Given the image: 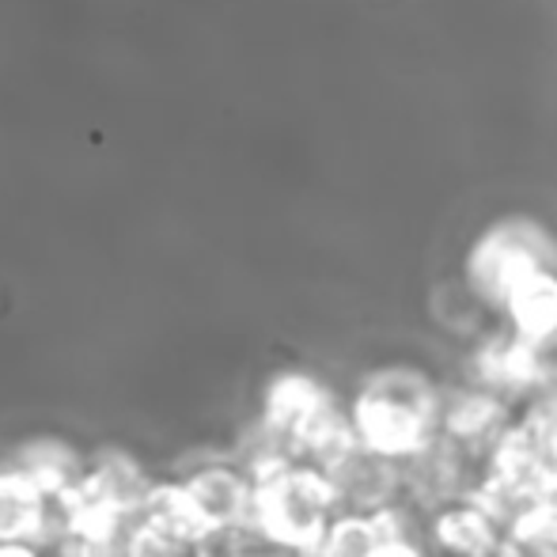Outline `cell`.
Returning <instances> with one entry per match:
<instances>
[{
	"label": "cell",
	"instance_id": "obj_9",
	"mask_svg": "<svg viewBox=\"0 0 557 557\" xmlns=\"http://www.w3.org/2000/svg\"><path fill=\"white\" fill-rule=\"evenodd\" d=\"M436 539L455 557H497V516L482 505H459L436 520Z\"/></svg>",
	"mask_w": 557,
	"mask_h": 557
},
{
	"label": "cell",
	"instance_id": "obj_6",
	"mask_svg": "<svg viewBox=\"0 0 557 557\" xmlns=\"http://www.w3.org/2000/svg\"><path fill=\"white\" fill-rule=\"evenodd\" d=\"M505 308L512 315V326L520 334V342L528 345H546L557 337V277L550 265L543 270L523 273L512 285V293L505 296Z\"/></svg>",
	"mask_w": 557,
	"mask_h": 557
},
{
	"label": "cell",
	"instance_id": "obj_5",
	"mask_svg": "<svg viewBox=\"0 0 557 557\" xmlns=\"http://www.w3.org/2000/svg\"><path fill=\"white\" fill-rule=\"evenodd\" d=\"M171 485H175V497L183 500L186 516L198 523V531L206 539L255 523L258 474L250 462H201V467L175 478Z\"/></svg>",
	"mask_w": 557,
	"mask_h": 557
},
{
	"label": "cell",
	"instance_id": "obj_7",
	"mask_svg": "<svg viewBox=\"0 0 557 557\" xmlns=\"http://www.w3.org/2000/svg\"><path fill=\"white\" fill-rule=\"evenodd\" d=\"M8 462L27 470L35 482H42L46 490L58 493V497H73V493L81 490L84 474H88V455L65 441H50V436L20 444Z\"/></svg>",
	"mask_w": 557,
	"mask_h": 557
},
{
	"label": "cell",
	"instance_id": "obj_10",
	"mask_svg": "<svg viewBox=\"0 0 557 557\" xmlns=\"http://www.w3.org/2000/svg\"><path fill=\"white\" fill-rule=\"evenodd\" d=\"M0 557H53L42 546H27V543H0Z\"/></svg>",
	"mask_w": 557,
	"mask_h": 557
},
{
	"label": "cell",
	"instance_id": "obj_2",
	"mask_svg": "<svg viewBox=\"0 0 557 557\" xmlns=\"http://www.w3.org/2000/svg\"><path fill=\"white\" fill-rule=\"evenodd\" d=\"M436 421L433 383L410 368H387L364 383L352 406V433L387 455H413L429 444Z\"/></svg>",
	"mask_w": 557,
	"mask_h": 557
},
{
	"label": "cell",
	"instance_id": "obj_8",
	"mask_svg": "<svg viewBox=\"0 0 557 557\" xmlns=\"http://www.w3.org/2000/svg\"><path fill=\"white\" fill-rule=\"evenodd\" d=\"M395 539L387 512H337L311 557H383Z\"/></svg>",
	"mask_w": 557,
	"mask_h": 557
},
{
	"label": "cell",
	"instance_id": "obj_1",
	"mask_svg": "<svg viewBox=\"0 0 557 557\" xmlns=\"http://www.w3.org/2000/svg\"><path fill=\"white\" fill-rule=\"evenodd\" d=\"M255 528L285 550H315L334 516L342 512L323 470L304 459H281L255 467Z\"/></svg>",
	"mask_w": 557,
	"mask_h": 557
},
{
	"label": "cell",
	"instance_id": "obj_3",
	"mask_svg": "<svg viewBox=\"0 0 557 557\" xmlns=\"http://www.w3.org/2000/svg\"><path fill=\"white\" fill-rule=\"evenodd\" d=\"M163 482L122 447L88 455V474L73 493L81 523H137L156 505Z\"/></svg>",
	"mask_w": 557,
	"mask_h": 557
},
{
	"label": "cell",
	"instance_id": "obj_4",
	"mask_svg": "<svg viewBox=\"0 0 557 557\" xmlns=\"http://www.w3.org/2000/svg\"><path fill=\"white\" fill-rule=\"evenodd\" d=\"M554 262V243L535 221H512L493 224L490 232L478 239V247L470 250L467 262V285L474 288L478 300H497L505 304V296L512 293V285L531 270H543Z\"/></svg>",
	"mask_w": 557,
	"mask_h": 557
}]
</instances>
